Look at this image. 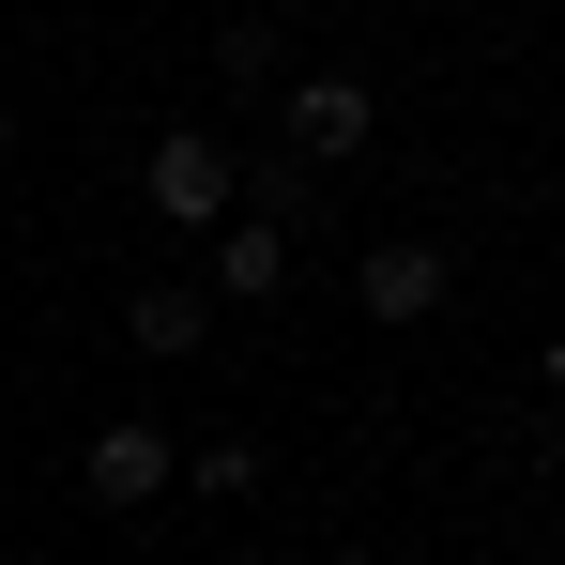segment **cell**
<instances>
[{
  "mask_svg": "<svg viewBox=\"0 0 565 565\" xmlns=\"http://www.w3.org/2000/svg\"><path fill=\"white\" fill-rule=\"evenodd\" d=\"M138 199H153L169 230H230V214H245V153L199 138V122H169V138L138 153Z\"/></svg>",
  "mask_w": 565,
  "mask_h": 565,
  "instance_id": "obj_1",
  "label": "cell"
},
{
  "mask_svg": "<svg viewBox=\"0 0 565 565\" xmlns=\"http://www.w3.org/2000/svg\"><path fill=\"white\" fill-rule=\"evenodd\" d=\"M551 565H565V551H551Z\"/></svg>",
  "mask_w": 565,
  "mask_h": 565,
  "instance_id": "obj_11",
  "label": "cell"
},
{
  "mask_svg": "<svg viewBox=\"0 0 565 565\" xmlns=\"http://www.w3.org/2000/svg\"><path fill=\"white\" fill-rule=\"evenodd\" d=\"M169 473H184V444H169V428H153V413H107L93 444H77V489H93L107 520H138V504H153V489H169Z\"/></svg>",
  "mask_w": 565,
  "mask_h": 565,
  "instance_id": "obj_3",
  "label": "cell"
},
{
  "mask_svg": "<svg viewBox=\"0 0 565 565\" xmlns=\"http://www.w3.org/2000/svg\"><path fill=\"white\" fill-rule=\"evenodd\" d=\"M214 62H230L245 93H276V31H260V15H230V31H214Z\"/></svg>",
  "mask_w": 565,
  "mask_h": 565,
  "instance_id": "obj_7",
  "label": "cell"
},
{
  "mask_svg": "<svg viewBox=\"0 0 565 565\" xmlns=\"http://www.w3.org/2000/svg\"><path fill=\"white\" fill-rule=\"evenodd\" d=\"M276 122H290V153H306V169H352V153L382 138V93L321 62V77H276Z\"/></svg>",
  "mask_w": 565,
  "mask_h": 565,
  "instance_id": "obj_2",
  "label": "cell"
},
{
  "mask_svg": "<svg viewBox=\"0 0 565 565\" xmlns=\"http://www.w3.org/2000/svg\"><path fill=\"white\" fill-rule=\"evenodd\" d=\"M260 290H290V230L276 214H230L214 230V306H260Z\"/></svg>",
  "mask_w": 565,
  "mask_h": 565,
  "instance_id": "obj_5",
  "label": "cell"
},
{
  "mask_svg": "<svg viewBox=\"0 0 565 565\" xmlns=\"http://www.w3.org/2000/svg\"><path fill=\"white\" fill-rule=\"evenodd\" d=\"M535 382H551V397H565V337H551V352H535Z\"/></svg>",
  "mask_w": 565,
  "mask_h": 565,
  "instance_id": "obj_9",
  "label": "cell"
},
{
  "mask_svg": "<svg viewBox=\"0 0 565 565\" xmlns=\"http://www.w3.org/2000/svg\"><path fill=\"white\" fill-rule=\"evenodd\" d=\"M444 245H413V230H397V245H367V260H352V306H367V321H397V337H413V321H444Z\"/></svg>",
  "mask_w": 565,
  "mask_h": 565,
  "instance_id": "obj_4",
  "label": "cell"
},
{
  "mask_svg": "<svg viewBox=\"0 0 565 565\" xmlns=\"http://www.w3.org/2000/svg\"><path fill=\"white\" fill-rule=\"evenodd\" d=\"M122 337H138L153 367H184L199 337H214V290H184V276H169V290H138V306H122Z\"/></svg>",
  "mask_w": 565,
  "mask_h": 565,
  "instance_id": "obj_6",
  "label": "cell"
},
{
  "mask_svg": "<svg viewBox=\"0 0 565 565\" xmlns=\"http://www.w3.org/2000/svg\"><path fill=\"white\" fill-rule=\"evenodd\" d=\"M260 489V444H199V504H245Z\"/></svg>",
  "mask_w": 565,
  "mask_h": 565,
  "instance_id": "obj_8",
  "label": "cell"
},
{
  "mask_svg": "<svg viewBox=\"0 0 565 565\" xmlns=\"http://www.w3.org/2000/svg\"><path fill=\"white\" fill-rule=\"evenodd\" d=\"M321 565H382V551H321Z\"/></svg>",
  "mask_w": 565,
  "mask_h": 565,
  "instance_id": "obj_10",
  "label": "cell"
}]
</instances>
